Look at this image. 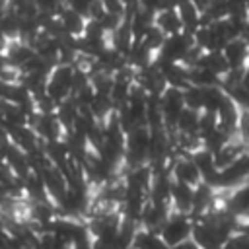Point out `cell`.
Segmentation results:
<instances>
[{
    "label": "cell",
    "mask_w": 249,
    "mask_h": 249,
    "mask_svg": "<svg viewBox=\"0 0 249 249\" xmlns=\"http://www.w3.org/2000/svg\"><path fill=\"white\" fill-rule=\"evenodd\" d=\"M150 126H136L132 130L126 132L124 138V167L132 169V167H140L150 163Z\"/></svg>",
    "instance_id": "cell-1"
},
{
    "label": "cell",
    "mask_w": 249,
    "mask_h": 249,
    "mask_svg": "<svg viewBox=\"0 0 249 249\" xmlns=\"http://www.w3.org/2000/svg\"><path fill=\"white\" fill-rule=\"evenodd\" d=\"M74 72H76V66L74 64H68V62H58V64L53 66V70H51V74L47 78L45 91H47V95L56 105L72 95V89H74Z\"/></svg>",
    "instance_id": "cell-2"
},
{
    "label": "cell",
    "mask_w": 249,
    "mask_h": 249,
    "mask_svg": "<svg viewBox=\"0 0 249 249\" xmlns=\"http://www.w3.org/2000/svg\"><path fill=\"white\" fill-rule=\"evenodd\" d=\"M158 233L161 235V239L169 247H175V245L191 239V235H193V218H191V214L171 212Z\"/></svg>",
    "instance_id": "cell-3"
},
{
    "label": "cell",
    "mask_w": 249,
    "mask_h": 249,
    "mask_svg": "<svg viewBox=\"0 0 249 249\" xmlns=\"http://www.w3.org/2000/svg\"><path fill=\"white\" fill-rule=\"evenodd\" d=\"M158 103H160V111H161V119H163L165 130L167 132L175 130L177 119L185 111V95H183V89L181 88L167 86L165 91L158 97Z\"/></svg>",
    "instance_id": "cell-4"
},
{
    "label": "cell",
    "mask_w": 249,
    "mask_h": 249,
    "mask_svg": "<svg viewBox=\"0 0 249 249\" xmlns=\"http://www.w3.org/2000/svg\"><path fill=\"white\" fill-rule=\"evenodd\" d=\"M195 47V39L191 33H177V35H169L165 37L161 49L158 51V56L156 58H163V60H169V62H185L189 51Z\"/></svg>",
    "instance_id": "cell-5"
},
{
    "label": "cell",
    "mask_w": 249,
    "mask_h": 249,
    "mask_svg": "<svg viewBox=\"0 0 249 249\" xmlns=\"http://www.w3.org/2000/svg\"><path fill=\"white\" fill-rule=\"evenodd\" d=\"M169 171H171V177L173 181H179V183H185L189 187H196L200 185L204 179H202V173L200 169L196 167L195 160L191 158V154H181V156H175L173 161L169 160Z\"/></svg>",
    "instance_id": "cell-6"
},
{
    "label": "cell",
    "mask_w": 249,
    "mask_h": 249,
    "mask_svg": "<svg viewBox=\"0 0 249 249\" xmlns=\"http://www.w3.org/2000/svg\"><path fill=\"white\" fill-rule=\"evenodd\" d=\"M230 70H247L249 64V43L245 41V37H235L231 41H228L222 49Z\"/></svg>",
    "instance_id": "cell-7"
},
{
    "label": "cell",
    "mask_w": 249,
    "mask_h": 249,
    "mask_svg": "<svg viewBox=\"0 0 249 249\" xmlns=\"http://www.w3.org/2000/svg\"><path fill=\"white\" fill-rule=\"evenodd\" d=\"M154 25H156L165 37H169V35H177V33H183V31H185L177 8L158 10L156 16H154Z\"/></svg>",
    "instance_id": "cell-8"
},
{
    "label": "cell",
    "mask_w": 249,
    "mask_h": 249,
    "mask_svg": "<svg viewBox=\"0 0 249 249\" xmlns=\"http://www.w3.org/2000/svg\"><path fill=\"white\" fill-rule=\"evenodd\" d=\"M193 196H195V187H189L185 183L173 181V187H171V210L173 212L191 214Z\"/></svg>",
    "instance_id": "cell-9"
},
{
    "label": "cell",
    "mask_w": 249,
    "mask_h": 249,
    "mask_svg": "<svg viewBox=\"0 0 249 249\" xmlns=\"http://www.w3.org/2000/svg\"><path fill=\"white\" fill-rule=\"evenodd\" d=\"M58 19H60L62 29H64L66 35H70V37H74V39H78V37L84 35L88 18H84L82 14H78V12H74L72 8L64 6V8L60 10V14H58Z\"/></svg>",
    "instance_id": "cell-10"
},
{
    "label": "cell",
    "mask_w": 249,
    "mask_h": 249,
    "mask_svg": "<svg viewBox=\"0 0 249 249\" xmlns=\"http://www.w3.org/2000/svg\"><path fill=\"white\" fill-rule=\"evenodd\" d=\"M177 12L181 16L185 33H191L193 35L202 25V12L198 10V6L193 0H181V4L177 6Z\"/></svg>",
    "instance_id": "cell-11"
},
{
    "label": "cell",
    "mask_w": 249,
    "mask_h": 249,
    "mask_svg": "<svg viewBox=\"0 0 249 249\" xmlns=\"http://www.w3.org/2000/svg\"><path fill=\"white\" fill-rule=\"evenodd\" d=\"M222 78L218 74H214L212 70L196 64L189 68V84L191 86H198V88H216L220 86Z\"/></svg>",
    "instance_id": "cell-12"
},
{
    "label": "cell",
    "mask_w": 249,
    "mask_h": 249,
    "mask_svg": "<svg viewBox=\"0 0 249 249\" xmlns=\"http://www.w3.org/2000/svg\"><path fill=\"white\" fill-rule=\"evenodd\" d=\"M196 64H200V66H204V68H208V70H212L214 74H218L220 78L222 76H226V72L230 70V66H228V60H226V56H224V53L222 51H204L202 54H200V58H198V62ZM195 64V66H196Z\"/></svg>",
    "instance_id": "cell-13"
},
{
    "label": "cell",
    "mask_w": 249,
    "mask_h": 249,
    "mask_svg": "<svg viewBox=\"0 0 249 249\" xmlns=\"http://www.w3.org/2000/svg\"><path fill=\"white\" fill-rule=\"evenodd\" d=\"M136 249H171L158 231H150L146 228H138L136 235H134V243H132Z\"/></svg>",
    "instance_id": "cell-14"
},
{
    "label": "cell",
    "mask_w": 249,
    "mask_h": 249,
    "mask_svg": "<svg viewBox=\"0 0 249 249\" xmlns=\"http://www.w3.org/2000/svg\"><path fill=\"white\" fill-rule=\"evenodd\" d=\"M35 6L41 14H51V16H58L60 10L66 6V0H35Z\"/></svg>",
    "instance_id": "cell-15"
},
{
    "label": "cell",
    "mask_w": 249,
    "mask_h": 249,
    "mask_svg": "<svg viewBox=\"0 0 249 249\" xmlns=\"http://www.w3.org/2000/svg\"><path fill=\"white\" fill-rule=\"evenodd\" d=\"M91 4H93V0H66V6H68V8H72L74 12L82 14L84 18H88Z\"/></svg>",
    "instance_id": "cell-16"
},
{
    "label": "cell",
    "mask_w": 249,
    "mask_h": 249,
    "mask_svg": "<svg viewBox=\"0 0 249 249\" xmlns=\"http://www.w3.org/2000/svg\"><path fill=\"white\" fill-rule=\"evenodd\" d=\"M171 249H200V247H198L196 241L191 237V239H187V241H183V243H179V245H175V247H171Z\"/></svg>",
    "instance_id": "cell-17"
},
{
    "label": "cell",
    "mask_w": 249,
    "mask_h": 249,
    "mask_svg": "<svg viewBox=\"0 0 249 249\" xmlns=\"http://www.w3.org/2000/svg\"><path fill=\"white\" fill-rule=\"evenodd\" d=\"M6 144H8V138H6V134H4V132H0V158H2V154H4Z\"/></svg>",
    "instance_id": "cell-18"
},
{
    "label": "cell",
    "mask_w": 249,
    "mask_h": 249,
    "mask_svg": "<svg viewBox=\"0 0 249 249\" xmlns=\"http://www.w3.org/2000/svg\"><path fill=\"white\" fill-rule=\"evenodd\" d=\"M19 249H35V247H33V245H21Z\"/></svg>",
    "instance_id": "cell-19"
},
{
    "label": "cell",
    "mask_w": 249,
    "mask_h": 249,
    "mask_svg": "<svg viewBox=\"0 0 249 249\" xmlns=\"http://www.w3.org/2000/svg\"><path fill=\"white\" fill-rule=\"evenodd\" d=\"M126 249H136V247H134V245H130V247H126Z\"/></svg>",
    "instance_id": "cell-20"
},
{
    "label": "cell",
    "mask_w": 249,
    "mask_h": 249,
    "mask_svg": "<svg viewBox=\"0 0 249 249\" xmlns=\"http://www.w3.org/2000/svg\"><path fill=\"white\" fill-rule=\"evenodd\" d=\"M247 161H249V152H247Z\"/></svg>",
    "instance_id": "cell-21"
}]
</instances>
